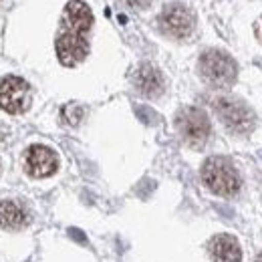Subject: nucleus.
I'll return each instance as SVG.
<instances>
[{"label": "nucleus", "mask_w": 262, "mask_h": 262, "mask_svg": "<svg viewBox=\"0 0 262 262\" xmlns=\"http://www.w3.org/2000/svg\"><path fill=\"white\" fill-rule=\"evenodd\" d=\"M93 12L83 0H69L57 34V57L65 67L79 65L89 55V31Z\"/></svg>", "instance_id": "1"}, {"label": "nucleus", "mask_w": 262, "mask_h": 262, "mask_svg": "<svg viewBox=\"0 0 262 262\" xmlns=\"http://www.w3.org/2000/svg\"><path fill=\"white\" fill-rule=\"evenodd\" d=\"M202 180L210 192L218 196H234L240 190V176L228 158L214 156L206 160V164L202 165Z\"/></svg>", "instance_id": "2"}, {"label": "nucleus", "mask_w": 262, "mask_h": 262, "mask_svg": "<svg viewBox=\"0 0 262 262\" xmlns=\"http://www.w3.org/2000/svg\"><path fill=\"white\" fill-rule=\"evenodd\" d=\"M200 75L202 79L216 87V89H228L234 85L236 81V75H238V67L236 61L230 57L228 53H222V51H208L200 57Z\"/></svg>", "instance_id": "3"}, {"label": "nucleus", "mask_w": 262, "mask_h": 262, "mask_svg": "<svg viewBox=\"0 0 262 262\" xmlns=\"http://www.w3.org/2000/svg\"><path fill=\"white\" fill-rule=\"evenodd\" d=\"M214 109L222 119V123L232 133L244 135L254 129V113L244 101L234 97H220L214 101Z\"/></svg>", "instance_id": "4"}, {"label": "nucleus", "mask_w": 262, "mask_h": 262, "mask_svg": "<svg viewBox=\"0 0 262 262\" xmlns=\"http://www.w3.org/2000/svg\"><path fill=\"white\" fill-rule=\"evenodd\" d=\"M176 127L188 145L202 147L210 135V119L198 107H184L176 115Z\"/></svg>", "instance_id": "5"}, {"label": "nucleus", "mask_w": 262, "mask_h": 262, "mask_svg": "<svg viewBox=\"0 0 262 262\" xmlns=\"http://www.w3.org/2000/svg\"><path fill=\"white\" fill-rule=\"evenodd\" d=\"M160 27L165 34L173 38H186L192 34L196 27V16L188 6L173 2V4H167L164 12L160 14Z\"/></svg>", "instance_id": "6"}, {"label": "nucleus", "mask_w": 262, "mask_h": 262, "mask_svg": "<svg viewBox=\"0 0 262 262\" xmlns=\"http://www.w3.org/2000/svg\"><path fill=\"white\" fill-rule=\"evenodd\" d=\"M31 103V87L25 79L8 75L0 81V107L6 113H23Z\"/></svg>", "instance_id": "7"}, {"label": "nucleus", "mask_w": 262, "mask_h": 262, "mask_svg": "<svg viewBox=\"0 0 262 262\" xmlns=\"http://www.w3.org/2000/svg\"><path fill=\"white\" fill-rule=\"evenodd\" d=\"M25 165L33 178H49L57 171L59 162H57V156L53 149H49L45 145H31L25 156Z\"/></svg>", "instance_id": "8"}, {"label": "nucleus", "mask_w": 262, "mask_h": 262, "mask_svg": "<svg viewBox=\"0 0 262 262\" xmlns=\"http://www.w3.org/2000/svg\"><path fill=\"white\" fill-rule=\"evenodd\" d=\"M133 85L143 97L156 99L164 93V77L154 65L145 63L141 65L133 75Z\"/></svg>", "instance_id": "9"}, {"label": "nucleus", "mask_w": 262, "mask_h": 262, "mask_svg": "<svg viewBox=\"0 0 262 262\" xmlns=\"http://www.w3.org/2000/svg\"><path fill=\"white\" fill-rule=\"evenodd\" d=\"M210 254L214 262H240L242 248L238 240L230 234H220L210 242Z\"/></svg>", "instance_id": "10"}, {"label": "nucleus", "mask_w": 262, "mask_h": 262, "mask_svg": "<svg viewBox=\"0 0 262 262\" xmlns=\"http://www.w3.org/2000/svg\"><path fill=\"white\" fill-rule=\"evenodd\" d=\"M27 222H29V216L16 202H10V200L0 202V226L2 228L20 230L23 226H27Z\"/></svg>", "instance_id": "11"}, {"label": "nucleus", "mask_w": 262, "mask_h": 262, "mask_svg": "<svg viewBox=\"0 0 262 262\" xmlns=\"http://www.w3.org/2000/svg\"><path fill=\"white\" fill-rule=\"evenodd\" d=\"M63 117H65L71 125H77L81 121V117H83V109L77 107V105H67L65 111H63Z\"/></svg>", "instance_id": "12"}, {"label": "nucleus", "mask_w": 262, "mask_h": 262, "mask_svg": "<svg viewBox=\"0 0 262 262\" xmlns=\"http://www.w3.org/2000/svg\"><path fill=\"white\" fill-rule=\"evenodd\" d=\"M135 113H137V117H139L143 123H147V125H156L158 119H160L149 107H143V105H141V107H135Z\"/></svg>", "instance_id": "13"}, {"label": "nucleus", "mask_w": 262, "mask_h": 262, "mask_svg": "<svg viewBox=\"0 0 262 262\" xmlns=\"http://www.w3.org/2000/svg\"><path fill=\"white\" fill-rule=\"evenodd\" d=\"M125 2L129 4L131 8H145V6H149L151 0H125Z\"/></svg>", "instance_id": "14"}, {"label": "nucleus", "mask_w": 262, "mask_h": 262, "mask_svg": "<svg viewBox=\"0 0 262 262\" xmlns=\"http://www.w3.org/2000/svg\"><path fill=\"white\" fill-rule=\"evenodd\" d=\"M258 262H262V254H260V256H258Z\"/></svg>", "instance_id": "15"}]
</instances>
